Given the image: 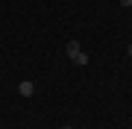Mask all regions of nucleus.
Segmentation results:
<instances>
[{
    "mask_svg": "<svg viewBox=\"0 0 132 129\" xmlns=\"http://www.w3.org/2000/svg\"><path fill=\"white\" fill-rule=\"evenodd\" d=\"M71 62H76V65H88V56H85V53L79 50V53H76V56L71 59Z\"/></svg>",
    "mask_w": 132,
    "mask_h": 129,
    "instance_id": "obj_3",
    "label": "nucleus"
},
{
    "mask_svg": "<svg viewBox=\"0 0 132 129\" xmlns=\"http://www.w3.org/2000/svg\"><path fill=\"white\" fill-rule=\"evenodd\" d=\"M65 50H68V56L73 59V56H76V53H79L82 47H79V41H68V47H65Z\"/></svg>",
    "mask_w": 132,
    "mask_h": 129,
    "instance_id": "obj_2",
    "label": "nucleus"
},
{
    "mask_svg": "<svg viewBox=\"0 0 132 129\" xmlns=\"http://www.w3.org/2000/svg\"><path fill=\"white\" fill-rule=\"evenodd\" d=\"M18 94H21V97H32V94H35V85H32L29 79H24V82L18 85Z\"/></svg>",
    "mask_w": 132,
    "mask_h": 129,
    "instance_id": "obj_1",
    "label": "nucleus"
},
{
    "mask_svg": "<svg viewBox=\"0 0 132 129\" xmlns=\"http://www.w3.org/2000/svg\"><path fill=\"white\" fill-rule=\"evenodd\" d=\"M126 53H129V59H132V44H129V50H126Z\"/></svg>",
    "mask_w": 132,
    "mask_h": 129,
    "instance_id": "obj_5",
    "label": "nucleus"
},
{
    "mask_svg": "<svg viewBox=\"0 0 132 129\" xmlns=\"http://www.w3.org/2000/svg\"><path fill=\"white\" fill-rule=\"evenodd\" d=\"M120 6L123 9H132V0H120Z\"/></svg>",
    "mask_w": 132,
    "mask_h": 129,
    "instance_id": "obj_4",
    "label": "nucleus"
},
{
    "mask_svg": "<svg viewBox=\"0 0 132 129\" xmlns=\"http://www.w3.org/2000/svg\"><path fill=\"white\" fill-rule=\"evenodd\" d=\"M65 129H71V126H65Z\"/></svg>",
    "mask_w": 132,
    "mask_h": 129,
    "instance_id": "obj_6",
    "label": "nucleus"
}]
</instances>
